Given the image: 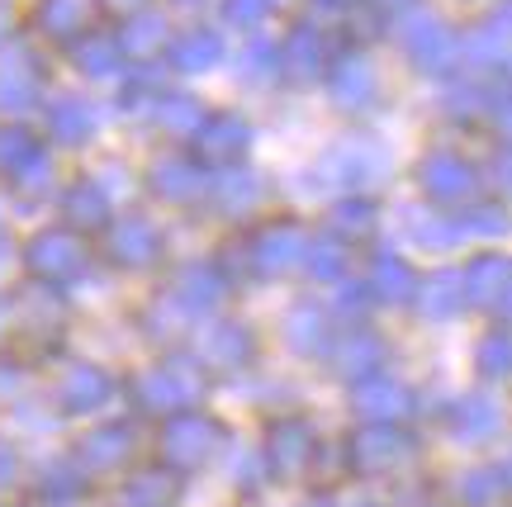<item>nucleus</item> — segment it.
<instances>
[{"instance_id":"10","label":"nucleus","mask_w":512,"mask_h":507,"mask_svg":"<svg viewBox=\"0 0 512 507\" xmlns=\"http://www.w3.org/2000/svg\"><path fill=\"white\" fill-rule=\"evenodd\" d=\"M418 299L427 318H451V313H460V308L470 304V290H465V275L460 271H441L422 285Z\"/></svg>"},{"instance_id":"4","label":"nucleus","mask_w":512,"mask_h":507,"mask_svg":"<svg viewBox=\"0 0 512 507\" xmlns=\"http://www.w3.org/2000/svg\"><path fill=\"white\" fill-rule=\"evenodd\" d=\"M422 190L432 195V200H470L475 195V166L470 162H460L456 152H432L427 162H422Z\"/></svg>"},{"instance_id":"14","label":"nucleus","mask_w":512,"mask_h":507,"mask_svg":"<svg viewBox=\"0 0 512 507\" xmlns=\"http://www.w3.org/2000/svg\"><path fill=\"white\" fill-rule=\"evenodd\" d=\"M114 256L128 261V266H143L157 256V228L143 223V218H124L119 228H114Z\"/></svg>"},{"instance_id":"24","label":"nucleus","mask_w":512,"mask_h":507,"mask_svg":"<svg viewBox=\"0 0 512 507\" xmlns=\"http://www.w3.org/2000/svg\"><path fill=\"white\" fill-rule=\"evenodd\" d=\"M48 124H53L57 138H86L91 133V109L81 105V100H57L53 109H48Z\"/></svg>"},{"instance_id":"22","label":"nucleus","mask_w":512,"mask_h":507,"mask_svg":"<svg viewBox=\"0 0 512 507\" xmlns=\"http://www.w3.org/2000/svg\"><path fill=\"white\" fill-rule=\"evenodd\" d=\"M290 342L299 346V351H323V346H328V318H323L313 304L294 308L290 313Z\"/></svg>"},{"instance_id":"35","label":"nucleus","mask_w":512,"mask_h":507,"mask_svg":"<svg viewBox=\"0 0 512 507\" xmlns=\"http://www.w3.org/2000/svg\"><path fill=\"white\" fill-rule=\"evenodd\" d=\"M484 34L494 38L498 48H508V43H512V0H503V5H498L494 15H489V24H484Z\"/></svg>"},{"instance_id":"40","label":"nucleus","mask_w":512,"mask_h":507,"mask_svg":"<svg viewBox=\"0 0 512 507\" xmlns=\"http://www.w3.org/2000/svg\"><path fill=\"white\" fill-rule=\"evenodd\" d=\"M5 24H10V19H5V10H0V34H5Z\"/></svg>"},{"instance_id":"1","label":"nucleus","mask_w":512,"mask_h":507,"mask_svg":"<svg viewBox=\"0 0 512 507\" xmlns=\"http://www.w3.org/2000/svg\"><path fill=\"white\" fill-rule=\"evenodd\" d=\"M309 256V237L304 228H294V223H271V228H261L252 237V247H247V261H252V271L261 275H280L299 266Z\"/></svg>"},{"instance_id":"28","label":"nucleus","mask_w":512,"mask_h":507,"mask_svg":"<svg viewBox=\"0 0 512 507\" xmlns=\"http://www.w3.org/2000/svg\"><path fill=\"white\" fill-rule=\"evenodd\" d=\"M347 247L342 242H309V256H304V266H309L318 280H337V275L347 271Z\"/></svg>"},{"instance_id":"26","label":"nucleus","mask_w":512,"mask_h":507,"mask_svg":"<svg viewBox=\"0 0 512 507\" xmlns=\"http://www.w3.org/2000/svg\"><path fill=\"white\" fill-rule=\"evenodd\" d=\"M479 370L498 380V375H512V332H489L484 342H479Z\"/></svg>"},{"instance_id":"31","label":"nucleus","mask_w":512,"mask_h":507,"mask_svg":"<svg viewBox=\"0 0 512 507\" xmlns=\"http://www.w3.org/2000/svg\"><path fill=\"white\" fill-rule=\"evenodd\" d=\"M214 195H219L223 209H247V204L256 200V176H247V171H233V176L214 181Z\"/></svg>"},{"instance_id":"3","label":"nucleus","mask_w":512,"mask_h":507,"mask_svg":"<svg viewBox=\"0 0 512 507\" xmlns=\"http://www.w3.org/2000/svg\"><path fill=\"white\" fill-rule=\"evenodd\" d=\"M252 143V128L242 124L238 114H209L200 128H195V152H200L204 162H238L242 152Z\"/></svg>"},{"instance_id":"9","label":"nucleus","mask_w":512,"mask_h":507,"mask_svg":"<svg viewBox=\"0 0 512 507\" xmlns=\"http://www.w3.org/2000/svg\"><path fill=\"white\" fill-rule=\"evenodd\" d=\"M512 285V261L508 256H479L470 261V271H465V290L475 304H498Z\"/></svg>"},{"instance_id":"19","label":"nucleus","mask_w":512,"mask_h":507,"mask_svg":"<svg viewBox=\"0 0 512 507\" xmlns=\"http://www.w3.org/2000/svg\"><path fill=\"white\" fill-rule=\"evenodd\" d=\"M152 185L162 190L166 200H190V195H200L204 190V176L195 162H162L152 171Z\"/></svg>"},{"instance_id":"38","label":"nucleus","mask_w":512,"mask_h":507,"mask_svg":"<svg viewBox=\"0 0 512 507\" xmlns=\"http://www.w3.org/2000/svg\"><path fill=\"white\" fill-rule=\"evenodd\" d=\"M498 166H503V185H512V157H503Z\"/></svg>"},{"instance_id":"21","label":"nucleus","mask_w":512,"mask_h":507,"mask_svg":"<svg viewBox=\"0 0 512 507\" xmlns=\"http://www.w3.org/2000/svg\"><path fill=\"white\" fill-rule=\"evenodd\" d=\"M119 53H124L119 38H105V34H91L76 43V62H81V72H91V76H110L119 67Z\"/></svg>"},{"instance_id":"27","label":"nucleus","mask_w":512,"mask_h":507,"mask_svg":"<svg viewBox=\"0 0 512 507\" xmlns=\"http://www.w3.org/2000/svg\"><path fill=\"white\" fill-rule=\"evenodd\" d=\"M332 228H337V233H347V237L375 233V204H370V200H347V204H337V209H332Z\"/></svg>"},{"instance_id":"2","label":"nucleus","mask_w":512,"mask_h":507,"mask_svg":"<svg viewBox=\"0 0 512 507\" xmlns=\"http://www.w3.org/2000/svg\"><path fill=\"white\" fill-rule=\"evenodd\" d=\"M403 48H408V57L418 62L422 72H446V67L456 62V53H460L456 34H451L441 19H432V15L408 19V29H403Z\"/></svg>"},{"instance_id":"20","label":"nucleus","mask_w":512,"mask_h":507,"mask_svg":"<svg viewBox=\"0 0 512 507\" xmlns=\"http://www.w3.org/2000/svg\"><path fill=\"white\" fill-rule=\"evenodd\" d=\"M219 294H223V280L209 271V266H190V271L181 275V285H176V299H181L185 308L219 304Z\"/></svg>"},{"instance_id":"42","label":"nucleus","mask_w":512,"mask_h":507,"mask_svg":"<svg viewBox=\"0 0 512 507\" xmlns=\"http://www.w3.org/2000/svg\"><path fill=\"white\" fill-rule=\"evenodd\" d=\"M185 5H190V0H185Z\"/></svg>"},{"instance_id":"7","label":"nucleus","mask_w":512,"mask_h":507,"mask_svg":"<svg viewBox=\"0 0 512 507\" xmlns=\"http://www.w3.org/2000/svg\"><path fill=\"white\" fill-rule=\"evenodd\" d=\"M29 261H34V271L38 275H48V280H67V275L81 271V247H76V237L72 233H43L29 247Z\"/></svg>"},{"instance_id":"25","label":"nucleus","mask_w":512,"mask_h":507,"mask_svg":"<svg viewBox=\"0 0 512 507\" xmlns=\"http://www.w3.org/2000/svg\"><path fill=\"white\" fill-rule=\"evenodd\" d=\"M456 228H460V237H503L508 233V214L498 204H479V209L456 218Z\"/></svg>"},{"instance_id":"13","label":"nucleus","mask_w":512,"mask_h":507,"mask_svg":"<svg viewBox=\"0 0 512 507\" xmlns=\"http://www.w3.org/2000/svg\"><path fill=\"white\" fill-rule=\"evenodd\" d=\"M384 361V346L370 337V332H347L342 337V346H337V365H342V375H361V380H370L375 370H380Z\"/></svg>"},{"instance_id":"23","label":"nucleus","mask_w":512,"mask_h":507,"mask_svg":"<svg viewBox=\"0 0 512 507\" xmlns=\"http://www.w3.org/2000/svg\"><path fill=\"white\" fill-rule=\"evenodd\" d=\"M157 124H166V128H176V133H195V128L204 124V114H200V105L190 100V95H166V100H157Z\"/></svg>"},{"instance_id":"15","label":"nucleus","mask_w":512,"mask_h":507,"mask_svg":"<svg viewBox=\"0 0 512 507\" xmlns=\"http://www.w3.org/2000/svg\"><path fill=\"white\" fill-rule=\"evenodd\" d=\"M86 19H91V0H43V5H38V24L53 38L81 34Z\"/></svg>"},{"instance_id":"12","label":"nucleus","mask_w":512,"mask_h":507,"mask_svg":"<svg viewBox=\"0 0 512 507\" xmlns=\"http://www.w3.org/2000/svg\"><path fill=\"white\" fill-rule=\"evenodd\" d=\"M370 290L380 294V299H389V304H403V299H413L418 294V275H413V266L403 261V256H375V275H370Z\"/></svg>"},{"instance_id":"5","label":"nucleus","mask_w":512,"mask_h":507,"mask_svg":"<svg viewBox=\"0 0 512 507\" xmlns=\"http://www.w3.org/2000/svg\"><path fill=\"white\" fill-rule=\"evenodd\" d=\"M328 91L342 109H366L370 100H375V72H370V62L366 57H342V62H332Z\"/></svg>"},{"instance_id":"18","label":"nucleus","mask_w":512,"mask_h":507,"mask_svg":"<svg viewBox=\"0 0 512 507\" xmlns=\"http://www.w3.org/2000/svg\"><path fill=\"white\" fill-rule=\"evenodd\" d=\"M200 346H204V356H209L214 365H242L247 356H252V337H247V327H233V323L214 327Z\"/></svg>"},{"instance_id":"39","label":"nucleus","mask_w":512,"mask_h":507,"mask_svg":"<svg viewBox=\"0 0 512 507\" xmlns=\"http://www.w3.org/2000/svg\"><path fill=\"white\" fill-rule=\"evenodd\" d=\"M498 308H503V313H508V318H512V285H508V294L498 299Z\"/></svg>"},{"instance_id":"11","label":"nucleus","mask_w":512,"mask_h":507,"mask_svg":"<svg viewBox=\"0 0 512 507\" xmlns=\"http://www.w3.org/2000/svg\"><path fill=\"white\" fill-rule=\"evenodd\" d=\"M384 166V157L375 152V147L366 143H347V147H337V152H328V162H323V171H337V181L342 185H366L375 171Z\"/></svg>"},{"instance_id":"33","label":"nucleus","mask_w":512,"mask_h":507,"mask_svg":"<svg viewBox=\"0 0 512 507\" xmlns=\"http://www.w3.org/2000/svg\"><path fill=\"white\" fill-rule=\"evenodd\" d=\"M0 100L10 109H24L34 100V76L24 72V67H5V72H0Z\"/></svg>"},{"instance_id":"32","label":"nucleus","mask_w":512,"mask_h":507,"mask_svg":"<svg viewBox=\"0 0 512 507\" xmlns=\"http://www.w3.org/2000/svg\"><path fill=\"white\" fill-rule=\"evenodd\" d=\"M456 427H460V432H470V436L494 432V427H498V408H494L489 399H470V403H460Z\"/></svg>"},{"instance_id":"37","label":"nucleus","mask_w":512,"mask_h":507,"mask_svg":"<svg viewBox=\"0 0 512 507\" xmlns=\"http://www.w3.org/2000/svg\"><path fill=\"white\" fill-rule=\"evenodd\" d=\"M370 5H375V10H408L413 0H370Z\"/></svg>"},{"instance_id":"8","label":"nucleus","mask_w":512,"mask_h":507,"mask_svg":"<svg viewBox=\"0 0 512 507\" xmlns=\"http://www.w3.org/2000/svg\"><path fill=\"white\" fill-rule=\"evenodd\" d=\"M223 57V38L214 29H190L171 43V67L176 72H209V67H219Z\"/></svg>"},{"instance_id":"29","label":"nucleus","mask_w":512,"mask_h":507,"mask_svg":"<svg viewBox=\"0 0 512 507\" xmlns=\"http://www.w3.org/2000/svg\"><path fill=\"white\" fill-rule=\"evenodd\" d=\"M356 455H361V460H399V455H403V436L394 432V427H370V432L361 436Z\"/></svg>"},{"instance_id":"30","label":"nucleus","mask_w":512,"mask_h":507,"mask_svg":"<svg viewBox=\"0 0 512 507\" xmlns=\"http://www.w3.org/2000/svg\"><path fill=\"white\" fill-rule=\"evenodd\" d=\"M280 48H271V43H252L247 53H242V76L247 81H271V76H280Z\"/></svg>"},{"instance_id":"36","label":"nucleus","mask_w":512,"mask_h":507,"mask_svg":"<svg viewBox=\"0 0 512 507\" xmlns=\"http://www.w3.org/2000/svg\"><path fill=\"white\" fill-rule=\"evenodd\" d=\"M494 119H498V128H503V133L512 138V100H498V105H494Z\"/></svg>"},{"instance_id":"41","label":"nucleus","mask_w":512,"mask_h":507,"mask_svg":"<svg viewBox=\"0 0 512 507\" xmlns=\"http://www.w3.org/2000/svg\"><path fill=\"white\" fill-rule=\"evenodd\" d=\"M323 5H347V0H323Z\"/></svg>"},{"instance_id":"34","label":"nucleus","mask_w":512,"mask_h":507,"mask_svg":"<svg viewBox=\"0 0 512 507\" xmlns=\"http://www.w3.org/2000/svg\"><path fill=\"white\" fill-rule=\"evenodd\" d=\"M266 15H271V0H223V19L233 29H256L266 24Z\"/></svg>"},{"instance_id":"17","label":"nucleus","mask_w":512,"mask_h":507,"mask_svg":"<svg viewBox=\"0 0 512 507\" xmlns=\"http://www.w3.org/2000/svg\"><path fill=\"white\" fill-rule=\"evenodd\" d=\"M166 43V19L162 15H133L119 29V48L133 57H152Z\"/></svg>"},{"instance_id":"16","label":"nucleus","mask_w":512,"mask_h":507,"mask_svg":"<svg viewBox=\"0 0 512 507\" xmlns=\"http://www.w3.org/2000/svg\"><path fill=\"white\" fill-rule=\"evenodd\" d=\"M356 403H361L370 417H399L403 408H408V394H403V384L384 380V375H370V380H361V389H356Z\"/></svg>"},{"instance_id":"6","label":"nucleus","mask_w":512,"mask_h":507,"mask_svg":"<svg viewBox=\"0 0 512 507\" xmlns=\"http://www.w3.org/2000/svg\"><path fill=\"white\" fill-rule=\"evenodd\" d=\"M280 62H285V72L299 76V81H309L328 67V43L323 34L313 29V24H294L290 38H285V48H280Z\"/></svg>"}]
</instances>
